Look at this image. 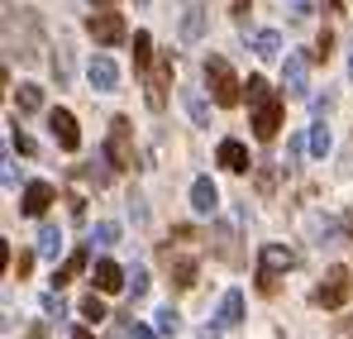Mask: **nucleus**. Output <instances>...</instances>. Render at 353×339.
Masks as SVG:
<instances>
[{
  "label": "nucleus",
  "mask_w": 353,
  "mask_h": 339,
  "mask_svg": "<svg viewBox=\"0 0 353 339\" xmlns=\"http://www.w3.org/2000/svg\"><path fill=\"white\" fill-rule=\"evenodd\" d=\"M201 339H220V330H215V325H205V330H201Z\"/></svg>",
  "instance_id": "obj_37"
},
{
  "label": "nucleus",
  "mask_w": 353,
  "mask_h": 339,
  "mask_svg": "<svg viewBox=\"0 0 353 339\" xmlns=\"http://www.w3.org/2000/svg\"><path fill=\"white\" fill-rule=\"evenodd\" d=\"M105 163L115 172L134 168V124L124 119V115H115L110 119V139H105Z\"/></svg>",
  "instance_id": "obj_3"
},
{
  "label": "nucleus",
  "mask_w": 353,
  "mask_h": 339,
  "mask_svg": "<svg viewBox=\"0 0 353 339\" xmlns=\"http://www.w3.org/2000/svg\"><path fill=\"white\" fill-rule=\"evenodd\" d=\"M86 29H91V39H96L101 48H119V43H124V34H129L119 10H96V14L86 19Z\"/></svg>",
  "instance_id": "obj_5"
},
{
  "label": "nucleus",
  "mask_w": 353,
  "mask_h": 339,
  "mask_svg": "<svg viewBox=\"0 0 353 339\" xmlns=\"http://www.w3.org/2000/svg\"><path fill=\"white\" fill-rule=\"evenodd\" d=\"M349 77H353V48H349Z\"/></svg>",
  "instance_id": "obj_40"
},
{
  "label": "nucleus",
  "mask_w": 353,
  "mask_h": 339,
  "mask_svg": "<svg viewBox=\"0 0 353 339\" xmlns=\"http://www.w3.org/2000/svg\"><path fill=\"white\" fill-rule=\"evenodd\" d=\"M86 81L101 91V96H110V91H119V67H115V57H105V53H96L91 62H86Z\"/></svg>",
  "instance_id": "obj_6"
},
{
  "label": "nucleus",
  "mask_w": 353,
  "mask_h": 339,
  "mask_svg": "<svg viewBox=\"0 0 353 339\" xmlns=\"http://www.w3.org/2000/svg\"><path fill=\"white\" fill-rule=\"evenodd\" d=\"M201 39H205V10L191 5V10L181 14V43H201Z\"/></svg>",
  "instance_id": "obj_15"
},
{
  "label": "nucleus",
  "mask_w": 353,
  "mask_h": 339,
  "mask_svg": "<svg viewBox=\"0 0 353 339\" xmlns=\"http://www.w3.org/2000/svg\"><path fill=\"white\" fill-rule=\"evenodd\" d=\"M310 229H315V244H320V249H325V244H334V225H330V220H320V215H315Z\"/></svg>",
  "instance_id": "obj_29"
},
{
  "label": "nucleus",
  "mask_w": 353,
  "mask_h": 339,
  "mask_svg": "<svg viewBox=\"0 0 353 339\" xmlns=\"http://www.w3.org/2000/svg\"><path fill=\"white\" fill-rule=\"evenodd\" d=\"M220 325H243V291H225V301H220Z\"/></svg>",
  "instance_id": "obj_17"
},
{
  "label": "nucleus",
  "mask_w": 353,
  "mask_h": 339,
  "mask_svg": "<svg viewBox=\"0 0 353 339\" xmlns=\"http://www.w3.org/2000/svg\"><path fill=\"white\" fill-rule=\"evenodd\" d=\"M91 282H96V291H119V287H124V273H119V263L101 258L96 273H91Z\"/></svg>",
  "instance_id": "obj_14"
},
{
  "label": "nucleus",
  "mask_w": 353,
  "mask_h": 339,
  "mask_svg": "<svg viewBox=\"0 0 353 339\" xmlns=\"http://www.w3.org/2000/svg\"><path fill=\"white\" fill-rule=\"evenodd\" d=\"M72 339H96V335L91 330H72Z\"/></svg>",
  "instance_id": "obj_38"
},
{
  "label": "nucleus",
  "mask_w": 353,
  "mask_h": 339,
  "mask_svg": "<svg viewBox=\"0 0 353 339\" xmlns=\"http://www.w3.org/2000/svg\"><path fill=\"white\" fill-rule=\"evenodd\" d=\"M349 291H353V273H349V268H330V273H325V282L315 287V306L339 311V306L349 301Z\"/></svg>",
  "instance_id": "obj_4"
},
{
  "label": "nucleus",
  "mask_w": 353,
  "mask_h": 339,
  "mask_svg": "<svg viewBox=\"0 0 353 339\" xmlns=\"http://www.w3.org/2000/svg\"><path fill=\"white\" fill-rule=\"evenodd\" d=\"M39 253L58 263V253H62V229L58 225H43V229H39Z\"/></svg>",
  "instance_id": "obj_19"
},
{
  "label": "nucleus",
  "mask_w": 353,
  "mask_h": 339,
  "mask_svg": "<svg viewBox=\"0 0 353 339\" xmlns=\"http://www.w3.org/2000/svg\"><path fill=\"white\" fill-rule=\"evenodd\" d=\"M81 268H86V249H77V253H72V258L62 263L58 273H53V287H67L72 278H77V273H81Z\"/></svg>",
  "instance_id": "obj_21"
},
{
  "label": "nucleus",
  "mask_w": 353,
  "mask_h": 339,
  "mask_svg": "<svg viewBox=\"0 0 353 339\" xmlns=\"http://www.w3.org/2000/svg\"><path fill=\"white\" fill-rule=\"evenodd\" d=\"M91 239H96V244H119V225H115V220H101Z\"/></svg>",
  "instance_id": "obj_28"
},
{
  "label": "nucleus",
  "mask_w": 353,
  "mask_h": 339,
  "mask_svg": "<svg viewBox=\"0 0 353 339\" xmlns=\"http://www.w3.org/2000/svg\"><path fill=\"white\" fill-rule=\"evenodd\" d=\"M310 153H320V158L330 153V124H315L310 129Z\"/></svg>",
  "instance_id": "obj_25"
},
{
  "label": "nucleus",
  "mask_w": 353,
  "mask_h": 339,
  "mask_svg": "<svg viewBox=\"0 0 353 339\" xmlns=\"http://www.w3.org/2000/svg\"><path fill=\"white\" fill-rule=\"evenodd\" d=\"M91 5H96V10H110V5H115V0H91Z\"/></svg>",
  "instance_id": "obj_39"
},
{
  "label": "nucleus",
  "mask_w": 353,
  "mask_h": 339,
  "mask_svg": "<svg viewBox=\"0 0 353 339\" xmlns=\"http://www.w3.org/2000/svg\"><path fill=\"white\" fill-rule=\"evenodd\" d=\"M129 296H134V301H143V296H148V273H143V268H134V273H129Z\"/></svg>",
  "instance_id": "obj_26"
},
{
  "label": "nucleus",
  "mask_w": 353,
  "mask_h": 339,
  "mask_svg": "<svg viewBox=\"0 0 353 339\" xmlns=\"http://www.w3.org/2000/svg\"><path fill=\"white\" fill-rule=\"evenodd\" d=\"M19 110L24 115L43 110V86H19Z\"/></svg>",
  "instance_id": "obj_23"
},
{
  "label": "nucleus",
  "mask_w": 353,
  "mask_h": 339,
  "mask_svg": "<svg viewBox=\"0 0 353 339\" xmlns=\"http://www.w3.org/2000/svg\"><path fill=\"white\" fill-rule=\"evenodd\" d=\"M134 5H139V10H143V5H148V0H134Z\"/></svg>",
  "instance_id": "obj_41"
},
{
  "label": "nucleus",
  "mask_w": 353,
  "mask_h": 339,
  "mask_svg": "<svg viewBox=\"0 0 353 339\" xmlns=\"http://www.w3.org/2000/svg\"><path fill=\"white\" fill-rule=\"evenodd\" d=\"M253 53H258V57H277V53H282V34H277V29L253 34Z\"/></svg>",
  "instance_id": "obj_20"
},
{
  "label": "nucleus",
  "mask_w": 353,
  "mask_h": 339,
  "mask_svg": "<svg viewBox=\"0 0 353 339\" xmlns=\"http://www.w3.org/2000/svg\"><path fill=\"white\" fill-rule=\"evenodd\" d=\"M119 330H124L129 339H158L153 330H148V325H134V320H119Z\"/></svg>",
  "instance_id": "obj_31"
},
{
  "label": "nucleus",
  "mask_w": 353,
  "mask_h": 339,
  "mask_svg": "<svg viewBox=\"0 0 353 339\" xmlns=\"http://www.w3.org/2000/svg\"><path fill=\"white\" fill-rule=\"evenodd\" d=\"M48 206H53V186H48V182H29V186H24V206H19V211H24V215H43Z\"/></svg>",
  "instance_id": "obj_11"
},
{
  "label": "nucleus",
  "mask_w": 353,
  "mask_h": 339,
  "mask_svg": "<svg viewBox=\"0 0 353 339\" xmlns=\"http://www.w3.org/2000/svg\"><path fill=\"white\" fill-rule=\"evenodd\" d=\"M201 72H205V86H210V101H215V106H225V110L239 106V86H243V81L234 77V67H230L225 57H205Z\"/></svg>",
  "instance_id": "obj_2"
},
{
  "label": "nucleus",
  "mask_w": 353,
  "mask_h": 339,
  "mask_svg": "<svg viewBox=\"0 0 353 339\" xmlns=\"http://www.w3.org/2000/svg\"><path fill=\"white\" fill-rule=\"evenodd\" d=\"M43 311H48V320H62V296H58V287L43 296Z\"/></svg>",
  "instance_id": "obj_30"
},
{
  "label": "nucleus",
  "mask_w": 353,
  "mask_h": 339,
  "mask_svg": "<svg viewBox=\"0 0 353 339\" xmlns=\"http://www.w3.org/2000/svg\"><path fill=\"white\" fill-rule=\"evenodd\" d=\"M163 258H168V273H172L176 287H196V258H186V253H176V249H168Z\"/></svg>",
  "instance_id": "obj_12"
},
{
  "label": "nucleus",
  "mask_w": 353,
  "mask_h": 339,
  "mask_svg": "<svg viewBox=\"0 0 353 339\" xmlns=\"http://www.w3.org/2000/svg\"><path fill=\"white\" fill-rule=\"evenodd\" d=\"M81 316H86V320H96V325H101V320H105V316H110V311H105V301H101V296H96V291H91V296H86V301H81Z\"/></svg>",
  "instance_id": "obj_24"
},
{
  "label": "nucleus",
  "mask_w": 353,
  "mask_h": 339,
  "mask_svg": "<svg viewBox=\"0 0 353 339\" xmlns=\"http://www.w3.org/2000/svg\"><path fill=\"white\" fill-rule=\"evenodd\" d=\"M248 10H253V5H248V0H234V19H239V24H243V19H248Z\"/></svg>",
  "instance_id": "obj_36"
},
{
  "label": "nucleus",
  "mask_w": 353,
  "mask_h": 339,
  "mask_svg": "<svg viewBox=\"0 0 353 339\" xmlns=\"http://www.w3.org/2000/svg\"><path fill=\"white\" fill-rule=\"evenodd\" d=\"M310 110H315L320 119H325V115L334 110V96H330V91H325V96H315V101H310Z\"/></svg>",
  "instance_id": "obj_34"
},
{
  "label": "nucleus",
  "mask_w": 353,
  "mask_h": 339,
  "mask_svg": "<svg viewBox=\"0 0 353 339\" xmlns=\"http://www.w3.org/2000/svg\"><path fill=\"white\" fill-rule=\"evenodd\" d=\"M168 77H172V57H163L158 72H148V106H153V110L168 106Z\"/></svg>",
  "instance_id": "obj_10"
},
{
  "label": "nucleus",
  "mask_w": 353,
  "mask_h": 339,
  "mask_svg": "<svg viewBox=\"0 0 353 339\" xmlns=\"http://www.w3.org/2000/svg\"><path fill=\"white\" fill-rule=\"evenodd\" d=\"M148 62H153V39L148 34H134V67L148 72Z\"/></svg>",
  "instance_id": "obj_22"
},
{
  "label": "nucleus",
  "mask_w": 353,
  "mask_h": 339,
  "mask_svg": "<svg viewBox=\"0 0 353 339\" xmlns=\"http://www.w3.org/2000/svg\"><path fill=\"white\" fill-rule=\"evenodd\" d=\"M287 268H296V253L282 244H268L263 249V273H287Z\"/></svg>",
  "instance_id": "obj_16"
},
{
  "label": "nucleus",
  "mask_w": 353,
  "mask_h": 339,
  "mask_svg": "<svg viewBox=\"0 0 353 339\" xmlns=\"http://www.w3.org/2000/svg\"><path fill=\"white\" fill-rule=\"evenodd\" d=\"M48 129H53L58 148H67V153L81 148V129H77V115H72V110H53V115H48Z\"/></svg>",
  "instance_id": "obj_7"
},
{
  "label": "nucleus",
  "mask_w": 353,
  "mask_h": 339,
  "mask_svg": "<svg viewBox=\"0 0 353 339\" xmlns=\"http://www.w3.org/2000/svg\"><path fill=\"white\" fill-rule=\"evenodd\" d=\"M191 211H196V215H215V211H220V191H215L210 177H196V182H191Z\"/></svg>",
  "instance_id": "obj_8"
},
{
  "label": "nucleus",
  "mask_w": 353,
  "mask_h": 339,
  "mask_svg": "<svg viewBox=\"0 0 353 339\" xmlns=\"http://www.w3.org/2000/svg\"><path fill=\"white\" fill-rule=\"evenodd\" d=\"M310 19V0H292V24H305Z\"/></svg>",
  "instance_id": "obj_35"
},
{
  "label": "nucleus",
  "mask_w": 353,
  "mask_h": 339,
  "mask_svg": "<svg viewBox=\"0 0 353 339\" xmlns=\"http://www.w3.org/2000/svg\"><path fill=\"white\" fill-rule=\"evenodd\" d=\"M181 101H186V110H191V119H196V124H210V101H205L196 86H186V91H181Z\"/></svg>",
  "instance_id": "obj_18"
},
{
  "label": "nucleus",
  "mask_w": 353,
  "mask_h": 339,
  "mask_svg": "<svg viewBox=\"0 0 353 339\" xmlns=\"http://www.w3.org/2000/svg\"><path fill=\"white\" fill-rule=\"evenodd\" d=\"M110 172H115V168H81V177L96 182V186H110Z\"/></svg>",
  "instance_id": "obj_32"
},
{
  "label": "nucleus",
  "mask_w": 353,
  "mask_h": 339,
  "mask_svg": "<svg viewBox=\"0 0 353 339\" xmlns=\"http://www.w3.org/2000/svg\"><path fill=\"white\" fill-rule=\"evenodd\" d=\"M215 158H220V168H225V172H248V148H243L239 139H225Z\"/></svg>",
  "instance_id": "obj_13"
},
{
  "label": "nucleus",
  "mask_w": 353,
  "mask_h": 339,
  "mask_svg": "<svg viewBox=\"0 0 353 339\" xmlns=\"http://www.w3.org/2000/svg\"><path fill=\"white\" fill-rule=\"evenodd\" d=\"M158 330H163V335H176V330H181V316H176L172 306H163V311H158Z\"/></svg>",
  "instance_id": "obj_27"
},
{
  "label": "nucleus",
  "mask_w": 353,
  "mask_h": 339,
  "mask_svg": "<svg viewBox=\"0 0 353 339\" xmlns=\"http://www.w3.org/2000/svg\"><path fill=\"white\" fill-rule=\"evenodd\" d=\"M29 268H34V253H14V263H10V273H14V278H24Z\"/></svg>",
  "instance_id": "obj_33"
},
{
  "label": "nucleus",
  "mask_w": 353,
  "mask_h": 339,
  "mask_svg": "<svg viewBox=\"0 0 353 339\" xmlns=\"http://www.w3.org/2000/svg\"><path fill=\"white\" fill-rule=\"evenodd\" d=\"M248 106H253V134L258 139H272L277 124H282V101L272 96V86L263 77H248Z\"/></svg>",
  "instance_id": "obj_1"
},
{
  "label": "nucleus",
  "mask_w": 353,
  "mask_h": 339,
  "mask_svg": "<svg viewBox=\"0 0 353 339\" xmlns=\"http://www.w3.org/2000/svg\"><path fill=\"white\" fill-rule=\"evenodd\" d=\"M305 72H310V53L305 57H287L282 62V86H287V96H305Z\"/></svg>",
  "instance_id": "obj_9"
}]
</instances>
